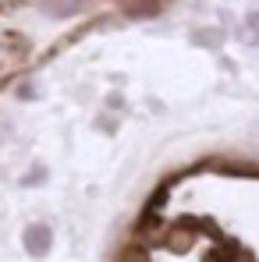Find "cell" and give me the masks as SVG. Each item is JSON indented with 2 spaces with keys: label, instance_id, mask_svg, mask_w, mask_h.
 Returning a JSON list of instances; mask_svg holds the SVG:
<instances>
[{
  "label": "cell",
  "instance_id": "1",
  "mask_svg": "<svg viewBox=\"0 0 259 262\" xmlns=\"http://www.w3.org/2000/svg\"><path fill=\"white\" fill-rule=\"evenodd\" d=\"M22 245H25V252H29L32 259L50 255V248H53V230H50V223H32V227L22 234Z\"/></svg>",
  "mask_w": 259,
  "mask_h": 262
},
{
  "label": "cell",
  "instance_id": "2",
  "mask_svg": "<svg viewBox=\"0 0 259 262\" xmlns=\"http://www.w3.org/2000/svg\"><path fill=\"white\" fill-rule=\"evenodd\" d=\"M82 4H86V0H46L43 14H50V18H71V14L82 11Z\"/></svg>",
  "mask_w": 259,
  "mask_h": 262
},
{
  "label": "cell",
  "instance_id": "3",
  "mask_svg": "<svg viewBox=\"0 0 259 262\" xmlns=\"http://www.w3.org/2000/svg\"><path fill=\"white\" fill-rule=\"evenodd\" d=\"M192 39H195L199 46H210V50H216V46L224 43V32H216V29H199Z\"/></svg>",
  "mask_w": 259,
  "mask_h": 262
}]
</instances>
